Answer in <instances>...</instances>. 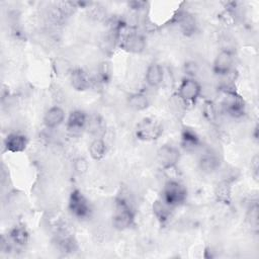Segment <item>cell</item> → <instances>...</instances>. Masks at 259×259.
Wrapping results in <instances>:
<instances>
[{"label": "cell", "mask_w": 259, "mask_h": 259, "mask_svg": "<svg viewBox=\"0 0 259 259\" xmlns=\"http://www.w3.org/2000/svg\"><path fill=\"white\" fill-rule=\"evenodd\" d=\"M126 102H127V105L130 106V108H132L133 110H136V111L145 110L150 105L148 96L143 92L131 93L126 98Z\"/></svg>", "instance_id": "ac0fdd59"}, {"label": "cell", "mask_w": 259, "mask_h": 259, "mask_svg": "<svg viewBox=\"0 0 259 259\" xmlns=\"http://www.w3.org/2000/svg\"><path fill=\"white\" fill-rule=\"evenodd\" d=\"M88 121V115L85 111L81 109L72 110L66 120V125L69 131L79 132L82 131Z\"/></svg>", "instance_id": "4fadbf2b"}, {"label": "cell", "mask_w": 259, "mask_h": 259, "mask_svg": "<svg viewBox=\"0 0 259 259\" xmlns=\"http://www.w3.org/2000/svg\"><path fill=\"white\" fill-rule=\"evenodd\" d=\"M68 209L73 217L80 220L89 218L92 212L90 201L79 189L71 191L68 199Z\"/></svg>", "instance_id": "277c9868"}, {"label": "cell", "mask_w": 259, "mask_h": 259, "mask_svg": "<svg viewBox=\"0 0 259 259\" xmlns=\"http://www.w3.org/2000/svg\"><path fill=\"white\" fill-rule=\"evenodd\" d=\"M88 162L85 158L83 157H77L74 161H73V168H74V171L78 174H84L87 172L88 170Z\"/></svg>", "instance_id": "484cf974"}, {"label": "cell", "mask_w": 259, "mask_h": 259, "mask_svg": "<svg viewBox=\"0 0 259 259\" xmlns=\"http://www.w3.org/2000/svg\"><path fill=\"white\" fill-rule=\"evenodd\" d=\"M180 160V151L171 145H163L157 151V162L164 170L173 169Z\"/></svg>", "instance_id": "52a82bcc"}, {"label": "cell", "mask_w": 259, "mask_h": 259, "mask_svg": "<svg viewBox=\"0 0 259 259\" xmlns=\"http://www.w3.org/2000/svg\"><path fill=\"white\" fill-rule=\"evenodd\" d=\"M163 134L162 124L152 117H144L135 128V136L142 142H153L158 140Z\"/></svg>", "instance_id": "7a4b0ae2"}, {"label": "cell", "mask_w": 259, "mask_h": 259, "mask_svg": "<svg viewBox=\"0 0 259 259\" xmlns=\"http://www.w3.org/2000/svg\"><path fill=\"white\" fill-rule=\"evenodd\" d=\"M59 247L62 250V252L72 253L77 248V244L72 237H66L59 241Z\"/></svg>", "instance_id": "d4e9b609"}, {"label": "cell", "mask_w": 259, "mask_h": 259, "mask_svg": "<svg viewBox=\"0 0 259 259\" xmlns=\"http://www.w3.org/2000/svg\"><path fill=\"white\" fill-rule=\"evenodd\" d=\"M258 161H259L258 156H255V157L253 158L252 162H251V167H252V169H253V171H254L255 174H257V172H258Z\"/></svg>", "instance_id": "83f0119b"}, {"label": "cell", "mask_w": 259, "mask_h": 259, "mask_svg": "<svg viewBox=\"0 0 259 259\" xmlns=\"http://www.w3.org/2000/svg\"><path fill=\"white\" fill-rule=\"evenodd\" d=\"M135 223V211L131 203L123 197H117L112 215V226L118 231L131 228Z\"/></svg>", "instance_id": "6da1fadb"}, {"label": "cell", "mask_w": 259, "mask_h": 259, "mask_svg": "<svg viewBox=\"0 0 259 259\" xmlns=\"http://www.w3.org/2000/svg\"><path fill=\"white\" fill-rule=\"evenodd\" d=\"M198 166L200 170L204 173H212L220 166V159L211 154H205L200 157L198 161Z\"/></svg>", "instance_id": "44dd1931"}, {"label": "cell", "mask_w": 259, "mask_h": 259, "mask_svg": "<svg viewBox=\"0 0 259 259\" xmlns=\"http://www.w3.org/2000/svg\"><path fill=\"white\" fill-rule=\"evenodd\" d=\"M222 105L225 112L235 118H239L245 114L246 104L243 97L233 89L224 91Z\"/></svg>", "instance_id": "5b68a950"}, {"label": "cell", "mask_w": 259, "mask_h": 259, "mask_svg": "<svg viewBox=\"0 0 259 259\" xmlns=\"http://www.w3.org/2000/svg\"><path fill=\"white\" fill-rule=\"evenodd\" d=\"M187 190L185 186L177 180H169L164 184L161 199L172 207H176L185 202Z\"/></svg>", "instance_id": "3957f363"}, {"label": "cell", "mask_w": 259, "mask_h": 259, "mask_svg": "<svg viewBox=\"0 0 259 259\" xmlns=\"http://www.w3.org/2000/svg\"><path fill=\"white\" fill-rule=\"evenodd\" d=\"M3 144H4L5 151L16 154V153H21L26 149L28 145V139L22 133L13 132L6 136Z\"/></svg>", "instance_id": "30bf717a"}, {"label": "cell", "mask_w": 259, "mask_h": 259, "mask_svg": "<svg viewBox=\"0 0 259 259\" xmlns=\"http://www.w3.org/2000/svg\"><path fill=\"white\" fill-rule=\"evenodd\" d=\"M258 210H259L258 204L255 202V203L251 204V206L247 212V221H248L249 225L251 226V228H253L255 230L258 229V218H259Z\"/></svg>", "instance_id": "603a6c76"}, {"label": "cell", "mask_w": 259, "mask_h": 259, "mask_svg": "<svg viewBox=\"0 0 259 259\" xmlns=\"http://www.w3.org/2000/svg\"><path fill=\"white\" fill-rule=\"evenodd\" d=\"M173 208L174 207L167 204L161 198L155 200L153 205H152L153 214L155 215L157 221H159L161 224H165L166 222H168L170 220V218L172 217Z\"/></svg>", "instance_id": "9a60e30c"}, {"label": "cell", "mask_w": 259, "mask_h": 259, "mask_svg": "<svg viewBox=\"0 0 259 259\" xmlns=\"http://www.w3.org/2000/svg\"><path fill=\"white\" fill-rule=\"evenodd\" d=\"M180 144L183 149L187 151H193L200 146V139L198 135L189 127H183L181 131Z\"/></svg>", "instance_id": "2e32d148"}, {"label": "cell", "mask_w": 259, "mask_h": 259, "mask_svg": "<svg viewBox=\"0 0 259 259\" xmlns=\"http://www.w3.org/2000/svg\"><path fill=\"white\" fill-rule=\"evenodd\" d=\"M202 113H203V116L205 117V119L208 120L209 122L215 120V118H217V110H215V106H214L212 101L206 100L203 103Z\"/></svg>", "instance_id": "cb8c5ba5"}, {"label": "cell", "mask_w": 259, "mask_h": 259, "mask_svg": "<svg viewBox=\"0 0 259 259\" xmlns=\"http://www.w3.org/2000/svg\"><path fill=\"white\" fill-rule=\"evenodd\" d=\"M120 48L128 53H142L146 48V39L142 34L136 31H130L122 35Z\"/></svg>", "instance_id": "9c48e42d"}, {"label": "cell", "mask_w": 259, "mask_h": 259, "mask_svg": "<svg viewBox=\"0 0 259 259\" xmlns=\"http://www.w3.org/2000/svg\"><path fill=\"white\" fill-rule=\"evenodd\" d=\"M9 238L18 247H24L29 241V233L23 225H16L9 231Z\"/></svg>", "instance_id": "e0dca14e"}, {"label": "cell", "mask_w": 259, "mask_h": 259, "mask_svg": "<svg viewBox=\"0 0 259 259\" xmlns=\"http://www.w3.org/2000/svg\"><path fill=\"white\" fill-rule=\"evenodd\" d=\"M65 117H66L65 110L62 107L55 105L50 107L46 111L42 121L48 128H55L64 122Z\"/></svg>", "instance_id": "7c38bea8"}, {"label": "cell", "mask_w": 259, "mask_h": 259, "mask_svg": "<svg viewBox=\"0 0 259 259\" xmlns=\"http://www.w3.org/2000/svg\"><path fill=\"white\" fill-rule=\"evenodd\" d=\"M201 93V85L192 77H185L181 80L177 94L184 103H194Z\"/></svg>", "instance_id": "8992f818"}, {"label": "cell", "mask_w": 259, "mask_h": 259, "mask_svg": "<svg viewBox=\"0 0 259 259\" xmlns=\"http://www.w3.org/2000/svg\"><path fill=\"white\" fill-rule=\"evenodd\" d=\"M70 84L76 91H86L91 86L90 76L82 68L72 69L69 73Z\"/></svg>", "instance_id": "8fae6325"}, {"label": "cell", "mask_w": 259, "mask_h": 259, "mask_svg": "<svg viewBox=\"0 0 259 259\" xmlns=\"http://www.w3.org/2000/svg\"><path fill=\"white\" fill-rule=\"evenodd\" d=\"M164 80V70L162 66L156 62H152L145 74V81L150 87H158Z\"/></svg>", "instance_id": "5bb4252c"}, {"label": "cell", "mask_w": 259, "mask_h": 259, "mask_svg": "<svg viewBox=\"0 0 259 259\" xmlns=\"http://www.w3.org/2000/svg\"><path fill=\"white\" fill-rule=\"evenodd\" d=\"M234 61L235 57L232 51L221 50L212 62V72L218 76H227L233 69Z\"/></svg>", "instance_id": "ba28073f"}, {"label": "cell", "mask_w": 259, "mask_h": 259, "mask_svg": "<svg viewBox=\"0 0 259 259\" xmlns=\"http://www.w3.org/2000/svg\"><path fill=\"white\" fill-rule=\"evenodd\" d=\"M88 151H89L90 157L94 161H100L104 158L107 151V147L105 142L102 139L96 138L90 143Z\"/></svg>", "instance_id": "ffe728a7"}, {"label": "cell", "mask_w": 259, "mask_h": 259, "mask_svg": "<svg viewBox=\"0 0 259 259\" xmlns=\"http://www.w3.org/2000/svg\"><path fill=\"white\" fill-rule=\"evenodd\" d=\"M178 24L184 34H190L195 31V20L188 13H183L178 19Z\"/></svg>", "instance_id": "7402d4cb"}, {"label": "cell", "mask_w": 259, "mask_h": 259, "mask_svg": "<svg viewBox=\"0 0 259 259\" xmlns=\"http://www.w3.org/2000/svg\"><path fill=\"white\" fill-rule=\"evenodd\" d=\"M214 195L219 202L229 204L232 196V186L229 180H222L218 183L214 189Z\"/></svg>", "instance_id": "d6986e66"}, {"label": "cell", "mask_w": 259, "mask_h": 259, "mask_svg": "<svg viewBox=\"0 0 259 259\" xmlns=\"http://www.w3.org/2000/svg\"><path fill=\"white\" fill-rule=\"evenodd\" d=\"M107 67H108V66H107L106 63H102V64L100 65V68H99V76H100V78L102 79V81L107 80V78H108V76H109Z\"/></svg>", "instance_id": "4316f807"}]
</instances>
